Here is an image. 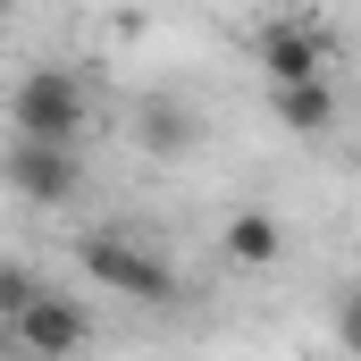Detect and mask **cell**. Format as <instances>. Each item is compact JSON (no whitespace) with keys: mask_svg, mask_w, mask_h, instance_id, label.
Segmentation results:
<instances>
[{"mask_svg":"<svg viewBox=\"0 0 361 361\" xmlns=\"http://www.w3.org/2000/svg\"><path fill=\"white\" fill-rule=\"evenodd\" d=\"M34 294H42V277L25 269V261H0V328H8V319L34 302Z\"/></svg>","mask_w":361,"mask_h":361,"instance_id":"9c48e42d","label":"cell"},{"mask_svg":"<svg viewBox=\"0 0 361 361\" xmlns=\"http://www.w3.org/2000/svg\"><path fill=\"white\" fill-rule=\"evenodd\" d=\"M277 252H286V227L269 210H235L227 219V261L235 269H277Z\"/></svg>","mask_w":361,"mask_h":361,"instance_id":"52a82bcc","label":"cell"},{"mask_svg":"<svg viewBox=\"0 0 361 361\" xmlns=\"http://www.w3.org/2000/svg\"><path fill=\"white\" fill-rule=\"evenodd\" d=\"M269 109L286 135H328L336 126V92L328 85H286V92H269Z\"/></svg>","mask_w":361,"mask_h":361,"instance_id":"ba28073f","label":"cell"},{"mask_svg":"<svg viewBox=\"0 0 361 361\" xmlns=\"http://www.w3.org/2000/svg\"><path fill=\"white\" fill-rule=\"evenodd\" d=\"M85 345H92V311L76 294H59V286H42L8 319V361H76Z\"/></svg>","mask_w":361,"mask_h":361,"instance_id":"3957f363","label":"cell"},{"mask_svg":"<svg viewBox=\"0 0 361 361\" xmlns=\"http://www.w3.org/2000/svg\"><path fill=\"white\" fill-rule=\"evenodd\" d=\"M8 126L17 143H51V152H76L92 126V92L76 68H25L8 85Z\"/></svg>","mask_w":361,"mask_h":361,"instance_id":"6da1fadb","label":"cell"},{"mask_svg":"<svg viewBox=\"0 0 361 361\" xmlns=\"http://www.w3.org/2000/svg\"><path fill=\"white\" fill-rule=\"evenodd\" d=\"M0 361H8V353H0Z\"/></svg>","mask_w":361,"mask_h":361,"instance_id":"30bf717a","label":"cell"},{"mask_svg":"<svg viewBox=\"0 0 361 361\" xmlns=\"http://www.w3.org/2000/svg\"><path fill=\"white\" fill-rule=\"evenodd\" d=\"M0 185H8L17 202H34V210H68V202L85 193V152H51V143H17V135H8Z\"/></svg>","mask_w":361,"mask_h":361,"instance_id":"277c9868","label":"cell"},{"mask_svg":"<svg viewBox=\"0 0 361 361\" xmlns=\"http://www.w3.org/2000/svg\"><path fill=\"white\" fill-rule=\"evenodd\" d=\"M193 135H202V118H193L185 101H169V92H152V101L135 109V143H143L152 160H185Z\"/></svg>","mask_w":361,"mask_h":361,"instance_id":"8992f818","label":"cell"},{"mask_svg":"<svg viewBox=\"0 0 361 361\" xmlns=\"http://www.w3.org/2000/svg\"><path fill=\"white\" fill-rule=\"evenodd\" d=\"M261 68H269V92L328 85V25L319 17H269L261 25Z\"/></svg>","mask_w":361,"mask_h":361,"instance_id":"5b68a950","label":"cell"},{"mask_svg":"<svg viewBox=\"0 0 361 361\" xmlns=\"http://www.w3.org/2000/svg\"><path fill=\"white\" fill-rule=\"evenodd\" d=\"M76 261L92 269V286H109V294H126V302H177L185 286L169 269V252H152V244H135V235H109V227H92L85 244H76Z\"/></svg>","mask_w":361,"mask_h":361,"instance_id":"7a4b0ae2","label":"cell"}]
</instances>
